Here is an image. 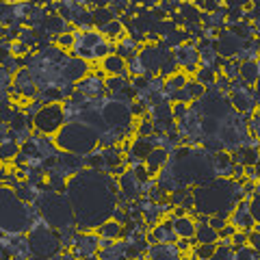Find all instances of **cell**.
Masks as SVG:
<instances>
[{
	"label": "cell",
	"mask_w": 260,
	"mask_h": 260,
	"mask_svg": "<svg viewBox=\"0 0 260 260\" xmlns=\"http://www.w3.org/2000/svg\"><path fill=\"white\" fill-rule=\"evenodd\" d=\"M65 191L83 232H91L102 221L111 219L117 208V180L104 172L83 169L70 178Z\"/></svg>",
	"instance_id": "obj_1"
},
{
	"label": "cell",
	"mask_w": 260,
	"mask_h": 260,
	"mask_svg": "<svg viewBox=\"0 0 260 260\" xmlns=\"http://www.w3.org/2000/svg\"><path fill=\"white\" fill-rule=\"evenodd\" d=\"M59 152L74 154V156H87L100 145V133L87 126L85 121H68L59 133L52 137Z\"/></svg>",
	"instance_id": "obj_2"
},
{
	"label": "cell",
	"mask_w": 260,
	"mask_h": 260,
	"mask_svg": "<svg viewBox=\"0 0 260 260\" xmlns=\"http://www.w3.org/2000/svg\"><path fill=\"white\" fill-rule=\"evenodd\" d=\"M35 206L44 221L50 228H54V230H68V228H74V223H76L70 200L63 198L61 193L42 191L35 202Z\"/></svg>",
	"instance_id": "obj_3"
},
{
	"label": "cell",
	"mask_w": 260,
	"mask_h": 260,
	"mask_svg": "<svg viewBox=\"0 0 260 260\" xmlns=\"http://www.w3.org/2000/svg\"><path fill=\"white\" fill-rule=\"evenodd\" d=\"M28 245H30V256L32 260H48L61 254V239L54 228L48 225L44 219L30 225L28 232Z\"/></svg>",
	"instance_id": "obj_4"
},
{
	"label": "cell",
	"mask_w": 260,
	"mask_h": 260,
	"mask_svg": "<svg viewBox=\"0 0 260 260\" xmlns=\"http://www.w3.org/2000/svg\"><path fill=\"white\" fill-rule=\"evenodd\" d=\"M68 124L63 113V104H44L39 113L32 117V130L42 137H54Z\"/></svg>",
	"instance_id": "obj_5"
},
{
	"label": "cell",
	"mask_w": 260,
	"mask_h": 260,
	"mask_svg": "<svg viewBox=\"0 0 260 260\" xmlns=\"http://www.w3.org/2000/svg\"><path fill=\"white\" fill-rule=\"evenodd\" d=\"M228 100L232 104V111L239 113V115L247 117V115H254L256 109H258V102H256V93L251 91V87L243 85L241 80H234L232 89L228 93Z\"/></svg>",
	"instance_id": "obj_6"
},
{
	"label": "cell",
	"mask_w": 260,
	"mask_h": 260,
	"mask_svg": "<svg viewBox=\"0 0 260 260\" xmlns=\"http://www.w3.org/2000/svg\"><path fill=\"white\" fill-rule=\"evenodd\" d=\"M249 46V42H245V39H241L237 35H232L228 28H223L221 32H219V37L215 39V44L213 48L217 50V54L221 56L223 61H232V59H237V56L245 50V48Z\"/></svg>",
	"instance_id": "obj_7"
},
{
	"label": "cell",
	"mask_w": 260,
	"mask_h": 260,
	"mask_svg": "<svg viewBox=\"0 0 260 260\" xmlns=\"http://www.w3.org/2000/svg\"><path fill=\"white\" fill-rule=\"evenodd\" d=\"M89 74H91V63L85 61V59H78V56H68V61L61 65L63 83L78 85L80 80H85Z\"/></svg>",
	"instance_id": "obj_8"
},
{
	"label": "cell",
	"mask_w": 260,
	"mask_h": 260,
	"mask_svg": "<svg viewBox=\"0 0 260 260\" xmlns=\"http://www.w3.org/2000/svg\"><path fill=\"white\" fill-rule=\"evenodd\" d=\"M100 251V237L98 232H83L76 234L74 243H72V254L76 260H87L91 256H98Z\"/></svg>",
	"instance_id": "obj_9"
},
{
	"label": "cell",
	"mask_w": 260,
	"mask_h": 260,
	"mask_svg": "<svg viewBox=\"0 0 260 260\" xmlns=\"http://www.w3.org/2000/svg\"><path fill=\"white\" fill-rule=\"evenodd\" d=\"M174 61L178 65V70L184 68L182 72H184L186 76L195 74L198 68H200V50H198V44L189 42V44H184L180 48H176V50H174Z\"/></svg>",
	"instance_id": "obj_10"
},
{
	"label": "cell",
	"mask_w": 260,
	"mask_h": 260,
	"mask_svg": "<svg viewBox=\"0 0 260 260\" xmlns=\"http://www.w3.org/2000/svg\"><path fill=\"white\" fill-rule=\"evenodd\" d=\"M11 85H13V91H18L22 98H26V100H35L37 98L39 87H37V80L28 68H22V70L15 72Z\"/></svg>",
	"instance_id": "obj_11"
},
{
	"label": "cell",
	"mask_w": 260,
	"mask_h": 260,
	"mask_svg": "<svg viewBox=\"0 0 260 260\" xmlns=\"http://www.w3.org/2000/svg\"><path fill=\"white\" fill-rule=\"evenodd\" d=\"M117 186H119V198L124 202H137L143 195V189H141L143 184L137 180V176L130 167L117 178Z\"/></svg>",
	"instance_id": "obj_12"
},
{
	"label": "cell",
	"mask_w": 260,
	"mask_h": 260,
	"mask_svg": "<svg viewBox=\"0 0 260 260\" xmlns=\"http://www.w3.org/2000/svg\"><path fill=\"white\" fill-rule=\"evenodd\" d=\"M83 169H85V156H74V154H65V152L56 154L54 172H59L61 176L68 178V180L72 176H76L78 172H83Z\"/></svg>",
	"instance_id": "obj_13"
},
{
	"label": "cell",
	"mask_w": 260,
	"mask_h": 260,
	"mask_svg": "<svg viewBox=\"0 0 260 260\" xmlns=\"http://www.w3.org/2000/svg\"><path fill=\"white\" fill-rule=\"evenodd\" d=\"M104 78L107 76L89 74L85 80H80V83L76 85V91L83 93L87 100H100V98L107 93V89H104Z\"/></svg>",
	"instance_id": "obj_14"
},
{
	"label": "cell",
	"mask_w": 260,
	"mask_h": 260,
	"mask_svg": "<svg viewBox=\"0 0 260 260\" xmlns=\"http://www.w3.org/2000/svg\"><path fill=\"white\" fill-rule=\"evenodd\" d=\"M100 68H102V74L104 76H117V78H126L130 76V72H128V61L126 59H121L119 54H109V56H104V59L100 61Z\"/></svg>",
	"instance_id": "obj_15"
},
{
	"label": "cell",
	"mask_w": 260,
	"mask_h": 260,
	"mask_svg": "<svg viewBox=\"0 0 260 260\" xmlns=\"http://www.w3.org/2000/svg\"><path fill=\"white\" fill-rule=\"evenodd\" d=\"M148 239H150V245H152V243H176L178 237L174 232V221H172V219H162V221H158L150 230Z\"/></svg>",
	"instance_id": "obj_16"
},
{
	"label": "cell",
	"mask_w": 260,
	"mask_h": 260,
	"mask_svg": "<svg viewBox=\"0 0 260 260\" xmlns=\"http://www.w3.org/2000/svg\"><path fill=\"white\" fill-rule=\"evenodd\" d=\"M148 260H180L182 254L176 249L174 243H152L145 251Z\"/></svg>",
	"instance_id": "obj_17"
},
{
	"label": "cell",
	"mask_w": 260,
	"mask_h": 260,
	"mask_svg": "<svg viewBox=\"0 0 260 260\" xmlns=\"http://www.w3.org/2000/svg\"><path fill=\"white\" fill-rule=\"evenodd\" d=\"M169 154L167 150H162V148H154L150 154H148V158L143 160V165H145V169H148V174L154 178V176H158L162 169L167 167V162H169Z\"/></svg>",
	"instance_id": "obj_18"
},
{
	"label": "cell",
	"mask_w": 260,
	"mask_h": 260,
	"mask_svg": "<svg viewBox=\"0 0 260 260\" xmlns=\"http://www.w3.org/2000/svg\"><path fill=\"white\" fill-rule=\"evenodd\" d=\"M232 158H234V162H237V165H243V167L258 165V160H260V143L241 145V148L232 154Z\"/></svg>",
	"instance_id": "obj_19"
},
{
	"label": "cell",
	"mask_w": 260,
	"mask_h": 260,
	"mask_svg": "<svg viewBox=\"0 0 260 260\" xmlns=\"http://www.w3.org/2000/svg\"><path fill=\"white\" fill-rule=\"evenodd\" d=\"M174 221V232L178 239H189L193 241L195 239V230H198V221L191 217V215H184V217H178V219H172Z\"/></svg>",
	"instance_id": "obj_20"
},
{
	"label": "cell",
	"mask_w": 260,
	"mask_h": 260,
	"mask_svg": "<svg viewBox=\"0 0 260 260\" xmlns=\"http://www.w3.org/2000/svg\"><path fill=\"white\" fill-rule=\"evenodd\" d=\"M98 237L100 239H109V241H121L124 239V223L115 221V219H107V221H102L98 225Z\"/></svg>",
	"instance_id": "obj_21"
},
{
	"label": "cell",
	"mask_w": 260,
	"mask_h": 260,
	"mask_svg": "<svg viewBox=\"0 0 260 260\" xmlns=\"http://www.w3.org/2000/svg\"><path fill=\"white\" fill-rule=\"evenodd\" d=\"M260 78V63L258 61H243L239 70V80L247 87H256Z\"/></svg>",
	"instance_id": "obj_22"
},
{
	"label": "cell",
	"mask_w": 260,
	"mask_h": 260,
	"mask_svg": "<svg viewBox=\"0 0 260 260\" xmlns=\"http://www.w3.org/2000/svg\"><path fill=\"white\" fill-rule=\"evenodd\" d=\"M98 32H100V35L107 39V42H111V44H119L124 37H128V32H126V28H124V24H121V20L109 22L107 26H102Z\"/></svg>",
	"instance_id": "obj_23"
},
{
	"label": "cell",
	"mask_w": 260,
	"mask_h": 260,
	"mask_svg": "<svg viewBox=\"0 0 260 260\" xmlns=\"http://www.w3.org/2000/svg\"><path fill=\"white\" fill-rule=\"evenodd\" d=\"M91 20H93V26L95 30H100L102 26H107L109 22L113 20H119V13H115L111 7H91Z\"/></svg>",
	"instance_id": "obj_24"
},
{
	"label": "cell",
	"mask_w": 260,
	"mask_h": 260,
	"mask_svg": "<svg viewBox=\"0 0 260 260\" xmlns=\"http://www.w3.org/2000/svg\"><path fill=\"white\" fill-rule=\"evenodd\" d=\"M139 50H141V46L135 42L133 37H124L119 44H115V54H119L121 59H126V61H130V59H135L137 54H139Z\"/></svg>",
	"instance_id": "obj_25"
},
{
	"label": "cell",
	"mask_w": 260,
	"mask_h": 260,
	"mask_svg": "<svg viewBox=\"0 0 260 260\" xmlns=\"http://www.w3.org/2000/svg\"><path fill=\"white\" fill-rule=\"evenodd\" d=\"M20 154V143L11 139L9 135L0 141V162H13V158Z\"/></svg>",
	"instance_id": "obj_26"
},
{
	"label": "cell",
	"mask_w": 260,
	"mask_h": 260,
	"mask_svg": "<svg viewBox=\"0 0 260 260\" xmlns=\"http://www.w3.org/2000/svg\"><path fill=\"white\" fill-rule=\"evenodd\" d=\"M195 83H200L202 87H206V89H213L215 83H217V76H219V72L215 70H210V68H198V72H195Z\"/></svg>",
	"instance_id": "obj_27"
},
{
	"label": "cell",
	"mask_w": 260,
	"mask_h": 260,
	"mask_svg": "<svg viewBox=\"0 0 260 260\" xmlns=\"http://www.w3.org/2000/svg\"><path fill=\"white\" fill-rule=\"evenodd\" d=\"M193 241H198V243H217L219 234L208 223H198V230H195V239Z\"/></svg>",
	"instance_id": "obj_28"
},
{
	"label": "cell",
	"mask_w": 260,
	"mask_h": 260,
	"mask_svg": "<svg viewBox=\"0 0 260 260\" xmlns=\"http://www.w3.org/2000/svg\"><path fill=\"white\" fill-rule=\"evenodd\" d=\"M217 251V243H198L193 247V258L191 260H210Z\"/></svg>",
	"instance_id": "obj_29"
},
{
	"label": "cell",
	"mask_w": 260,
	"mask_h": 260,
	"mask_svg": "<svg viewBox=\"0 0 260 260\" xmlns=\"http://www.w3.org/2000/svg\"><path fill=\"white\" fill-rule=\"evenodd\" d=\"M130 83L126 78H117V76H107L104 78V89H107L109 95H117L119 91H124Z\"/></svg>",
	"instance_id": "obj_30"
},
{
	"label": "cell",
	"mask_w": 260,
	"mask_h": 260,
	"mask_svg": "<svg viewBox=\"0 0 260 260\" xmlns=\"http://www.w3.org/2000/svg\"><path fill=\"white\" fill-rule=\"evenodd\" d=\"M52 44L63 52H72L76 46V37H74V32H63V35L52 37Z\"/></svg>",
	"instance_id": "obj_31"
},
{
	"label": "cell",
	"mask_w": 260,
	"mask_h": 260,
	"mask_svg": "<svg viewBox=\"0 0 260 260\" xmlns=\"http://www.w3.org/2000/svg\"><path fill=\"white\" fill-rule=\"evenodd\" d=\"M234 258H237V260H260V254L251 249L249 245H245L241 249H234Z\"/></svg>",
	"instance_id": "obj_32"
},
{
	"label": "cell",
	"mask_w": 260,
	"mask_h": 260,
	"mask_svg": "<svg viewBox=\"0 0 260 260\" xmlns=\"http://www.w3.org/2000/svg\"><path fill=\"white\" fill-rule=\"evenodd\" d=\"M189 104H184V102H172V113H174V121H180L184 119L186 115H189Z\"/></svg>",
	"instance_id": "obj_33"
},
{
	"label": "cell",
	"mask_w": 260,
	"mask_h": 260,
	"mask_svg": "<svg viewBox=\"0 0 260 260\" xmlns=\"http://www.w3.org/2000/svg\"><path fill=\"white\" fill-rule=\"evenodd\" d=\"M247 234H249V232H241V230H237V232L232 234V239H230V247H232V249L245 247V245H247Z\"/></svg>",
	"instance_id": "obj_34"
},
{
	"label": "cell",
	"mask_w": 260,
	"mask_h": 260,
	"mask_svg": "<svg viewBox=\"0 0 260 260\" xmlns=\"http://www.w3.org/2000/svg\"><path fill=\"white\" fill-rule=\"evenodd\" d=\"M210 260H237V258H234V249L232 247L217 245V251L213 254V258H210Z\"/></svg>",
	"instance_id": "obj_35"
},
{
	"label": "cell",
	"mask_w": 260,
	"mask_h": 260,
	"mask_svg": "<svg viewBox=\"0 0 260 260\" xmlns=\"http://www.w3.org/2000/svg\"><path fill=\"white\" fill-rule=\"evenodd\" d=\"M243 180L258 184V180H260V169H258L256 165H251V167H243Z\"/></svg>",
	"instance_id": "obj_36"
},
{
	"label": "cell",
	"mask_w": 260,
	"mask_h": 260,
	"mask_svg": "<svg viewBox=\"0 0 260 260\" xmlns=\"http://www.w3.org/2000/svg\"><path fill=\"white\" fill-rule=\"evenodd\" d=\"M249 213L254 217V221L260 223V191H256V195L249 200Z\"/></svg>",
	"instance_id": "obj_37"
},
{
	"label": "cell",
	"mask_w": 260,
	"mask_h": 260,
	"mask_svg": "<svg viewBox=\"0 0 260 260\" xmlns=\"http://www.w3.org/2000/svg\"><path fill=\"white\" fill-rule=\"evenodd\" d=\"M135 172V176H137V180H139L141 184H145V182H150L152 180V176L148 174V169H145V165L143 162H139V165H135V167H130Z\"/></svg>",
	"instance_id": "obj_38"
},
{
	"label": "cell",
	"mask_w": 260,
	"mask_h": 260,
	"mask_svg": "<svg viewBox=\"0 0 260 260\" xmlns=\"http://www.w3.org/2000/svg\"><path fill=\"white\" fill-rule=\"evenodd\" d=\"M210 228H213L215 232H219V230H223V228L228 225V219H223V217H219V215H213V217H208V221H206Z\"/></svg>",
	"instance_id": "obj_39"
},
{
	"label": "cell",
	"mask_w": 260,
	"mask_h": 260,
	"mask_svg": "<svg viewBox=\"0 0 260 260\" xmlns=\"http://www.w3.org/2000/svg\"><path fill=\"white\" fill-rule=\"evenodd\" d=\"M28 52H30V48H28V46H24L22 42H13V44H11V54L15 56V59H20V56L28 54Z\"/></svg>",
	"instance_id": "obj_40"
},
{
	"label": "cell",
	"mask_w": 260,
	"mask_h": 260,
	"mask_svg": "<svg viewBox=\"0 0 260 260\" xmlns=\"http://www.w3.org/2000/svg\"><path fill=\"white\" fill-rule=\"evenodd\" d=\"M174 245H176V249L180 251L182 256H186V254H189V251L193 249V241H189V239H178Z\"/></svg>",
	"instance_id": "obj_41"
},
{
	"label": "cell",
	"mask_w": 260,
	"mask_h": 260,
	"mask_svg": "<svg viewBox=\"0 0 260 260\" xmlns=\"http://www.w3.org/2000/svg\"><path fill=\"white\" fill-rule=\"evenodd\" d=\"M247 245L254 249V251H258L260 254V232H256V230H251L249 234H247Z\"/></svg>",
	"instance_id": "obj_42"
},
{
	"label": "cell",
	"mask_w": 260,
	"mask_h": 260,
	"mask_svg": "<svg viewBox=\"0 0 260 260\" xmlns=\"http://www.w3.org/2000/svg\"><path fill=\"white\" fill-rule=\"evenodd\" d=\"M234 232H237V228H234L232 223H228L223 230H219V232H217V234H219V241H230Z\"/></svg>",
	"instance_id": "obj_43"
},
{
	"label": "cell",
	"mask_w": 260,
	"mask_h": 260,
	"mask_svg": "<svg viewBox=\"0 0 260 260\" xmlns=\"http://www.w3.org/2000/svg\"><path fill=\"white\" fill-rule=\"evenodd\" d=\"M256 102H258V107H260V78H258V83H256Z\"/></svg>",
	"instance_id": "obj_44"
},
{
	"label": "cell",
	"mask_w": 260,
	"mask_h": 260,
	"mask_svg": "<svg viewBox=\"0 0 260 260\" xmlns=\"http://www.w3.org/2000/svg\"><path fill=\"white\" fill-rule=\"evenodd\" d=\"M61 260H76L74 254H61Z\"/></svg>",
	"instance_id": "obj_45"
},
{
	"label": "cell",
	"mask_w": 260,
	"mask_h": 260,
	"mask_svg": "<svg viewBox=\"0 0 260 260\" xmlns=\"http://www.w3.org/2000/svg\"><path fill=\"white\" fill-rule=\"evenodd\" d=\"M256 186H258V191H260V180H258V184H256Z\"/></svg>",
	"instance_id": "obj_46"
}]
</instances>
